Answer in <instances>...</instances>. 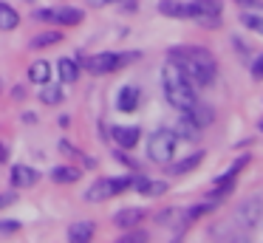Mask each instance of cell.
Returning a JSON list of instances; mask_svg holds the SVG:
<instances>
[{"instance_id": "obj_28", "label": "cell", "mask_w": 263, "mask_h": 243, "mask_svg": "<svg viewBox=\"0 0 263 243\" xmlns=\"http://www.w3.org/2000/svg\"><path fill=\"white\" fill-rule=\"evenodd\" d=\"M14 201H17V195H14V192H3V195H0V209L12 207Z\"/></svg>"}, {"instance_id": "obj_32", "label": "cell", "mask_w": 263, "mask_h": 243, "mask_svg": "<svg viewBox=\"0 0 263 243\" xmlns=\"http://www.w3.org/2000/svg\"><path fill=\"white\" fill-rule=\"evenodd\" d=\"M108 3H119V0H88V6H93V9H99V6H108Z\"/></svg>"}, {"instance_id": "obj_11", "label": "cell", "mask_w": 263, "mask_h": 243, "mask_svg": "<svg viewBox=\"0 0 263 243\" xmlns=\"http://www.w3.org/2000/svg\"><path fill=\"white\" fill-rule=\"evenodd\" d=\"M20 26V14L12 3L0 0V31H14Z\"/></svg>"}, {"instance_id": "obj_5", "label": "cell", "mask_w": 263, "mask_h": 243, "mask_svg": "<svg viewBox=\"0 0 263 243\" xmlns=\"http://www.w3.org/2000/svg\"><path fill=\"white\" fill-rule=\"evenodd\" d=\"M139 102H142L139 85H125V88H119V94H116V107L125 110V113H133L139 107Z\"/></svg>"}, {"instance_id": "obj_34", "label": "cell", "mask_w": 263, "mask_h": 243, "mask_svg": "<svg viewBox=\"0 0 263 243\" xmlns=\"http://www.w3.org/2000/svg\"><path fill=\"white\" fill-rule=\"evenodd\" d=\"M260 130H263V119H260Z\"/></svg>"}, {"instance_id": "obj_16", "label": "cell", "mask_w": 263, "mask_h": 243, "mask_svg": "<svg viewBox=\"0 0 263 243\" xmlns=\"http://www.w3.org/2000/svg\"><path fill=\"white\" fill-rule=\"evenodd\" d=\"M201 161H204V153H201V150H195L193 156H187V158H181V161H176V164H173V167H170V173H173V175H187V173H193V170L198 167Z\"/></svg>"}, {"instance_id": "obj_27", "label": "cell", "mask_w": 263, "mask_h": 243, "mask_svg": "<svg viewBox=\"0 0 263 243\" xmlns=\"http://www.w3.org/2000/svg\"><path fill=\"white\" fill-rule=\"evenodd\" d=\"M110 181H114V192H116V195H119V192H125L127 186H130V178H110Z\"/></svg>"}, {"instance_id": "obj_7", "label": "cell", "mask_w": 263, "mask_h": 243, "mask_svg": "<svg viewBox=\"0 0 263 243\" xmlns=\"http://www.w3.org/2000/svg\"><path fill=\"white\" fill-rule=\"evenodd\" d=\"M37 181H40V173H37L34 167H26V164H17V167L12 170V184L17 186V190H29V186H34Z\"/></svg>"}, {"instance_id": "obj_20", "label": "cell", "mask_w": 263, "mask_h": 243, "mask_svg": "<svg viewBox=\"0 0 263 243\" xmlns=\"http://www.w3.org/2000/svg\"><path fill=\"white\" fill-rule=\"evenodd\" d=\"M80 170L77 167H54L51 170V181H57V184H74V181H80Z\"/></svg>"}, {"instance_id": "obj_21", "label": "cell", "mask_w": 263, "mask_h": 243, "mask_svg": "<svg viewBox=\"0 0 263 243\" xmlns=\"http://www.w3.org/2000/svg\"><path fill=\"white\" fill-rule=\"evenodd\" d=\"M159 11L167 14V17H178V20H184V17H187V3H178V0H161Z\"/></svg>"}, {"instance_id": "obj_17", "label": "cell", "mask_w": 263, "mask_h": 243, "mask_svg": "<svg viewBox=\"0 0 263 243\" xmlns=\"http://www.w3.org/2000/svg\"><path fill=\"white\" fill-rule=\"evenodd\" d=\"M54 20L63 23V26H80L85 20V11L82 9H74V6H65V9L54 11Z\"/></svg>"}, {"instance_id": "obj_35", "label": "cell", "mask_w": 263, "mask_h": 243, "mask_svg": "<svg viewBox=\"0 0 263 243\" xmlns=\"http://www.w3.org/2000/svg\"><path fill=\"white\" fill-rule=\"evenodd\" d=\"M26 3H34V0H26Z\"/></svg>"}, {"instance_id": "obj_24", "label": "cell", "mask_w": 263, "mask_h": 243, "mask_svg": "<svg viewBox=\"0 0 263 243\" xmlns=\"http://www.w3.org/2000/svg\"><path fill=\"white\" fill-rule=\"evenodd\" d=\"M164 192H167L164 181H147V186H144L142 195H164Z\"/></svg>"}, {"instance_id": "obj_30", "label": "cell", "mask_w": 263, "mask_h": 243, "mask_svg": "<svg viewBox=\"0 0 263 243\" xmlns=\"http://www.w3.org/2000/svg\"><path fill=\"white\" fill-rule=\"evenodd\" d=\"M60 150H63L65 156H77V147H74V144H68V141H60Z\"/></svg>"}, {"instance_id": "obj_10", "label": "cell", "mask_w": 263, "mask_h": 243, "mask_svg": "<svg viewBox=\"0 0 263 243\" xmlns=\"http://www.w3.org/2000/svg\"><path fill=\"white\" fill-rule=\"evenodd\" d=\"M260 212H263V201H260V198H252V201H246L243 207L238 209L240 226H255L257 218H260Z\"/></svg>"}, {"instance_id": "obj_15", "label": "cell", "mask_w": 263, "mask_h": 243, "mask_svg": "<svg viewBox=\"0 0 263 243\" xmlns=\"http://www.w3.org/2000/svg\"><path fill=\"white\" fill-rule=\"evenodd\" d=\"M176 136H181V139H195V136L201 133V127L195 124V119L190 116L187 110H184V116H178V122H176V130H173Z\"/></svg>"}, {"instance_id": "obj_29", "label": "cell", "mask_w": 263, "mask_h": 243, "mask_svg": "<svg viewBox=\"0 0 263 243\" xmlns=\"http://www.w3.org/2000/svg\"><path fill=\"white\" fill-rule=\"evenodd\" d=\"M252 73H255L257 79H263V54L255 57V62H252Z\"/></svg>"}, {"instance_id": "obj_14", "label": "cell", "mask_w": 263, "mask_h": 243, "mask_svg": "<svg viewBox=\"0 0 263 243\" xmlns=\"http://www.w3.org/2000/svg\"><path fill=\"white\" fill-rule=\"evenodd\" d=\"M51 79V62L48 60H34L29 65V82H34V85H43V82H48Z\"/></svg>"}, {"instance_id": "obj_4", "label": "cell", "mask_w": 263, "mask_h": 243, "mask_svg": "<svg viewBox=\"0 0 263 243\" xmlns=\"http://www.w3.org/2000/svg\"><path fill=\"white\" fill-rule=\"evenodd\" d=\"M136 57H139L136 51H130V54H114V51H105V54L88 57L85 68L91 73H110V71H116V68H122L125 62H133Z\"/></svg>"}, {"instance_id": "obj_23", "label": "cell", "mask_w": 263, "mask_h": 243, "mask_svg": "<svg viewBox=\"0 0 263 243\" xmlns=\"http://www.w3.org/2000/svg\"><path fill=\"white\" fill-rule=\"evenodd\" d=\"M240 23H243L246 28H252V31L263 34V14H255V11H246V14H240Z\"/></svg>"}, {"instance_id": "obj_2", "label": "cell", "mask_w": 263, "mask_h": 243, "mask_svg": "<svg viewBox=\"0 0 263 243\" xmlns=\"http://www.w3.org/2000/svg\"><path fill=\"white\" fill-rule=\"evenodd\" d=\"M161 88H164L167 102H170L176 110H190V107L195 105V88L176 60H170L161 68Z\"/></svg>"}, {"instance_id": "obj_19", "label": "cell", "mask_w": 263, "mask_h": 243, "mask_svg": "<svg viewBox=\"0 0 263 243\" xmlns=\"http://www.w3.org/2000/svg\"><path fill=\"white\" fill-rule=\"evenodd\" d=\"M195 9H198V17H221L223 3L221 0H193Z\"/></svg>"}, {"instance_id": "obj_12", "label": "cell", "mask_w": 263, "mask_h": 243, "mask_svg": "<svg viewBox=\"0 0 263 243\" xmlns=\"http://www.w3.org/2000/svg\"><path fill=\"white\" fill-rule=\"evenodd\" d=\"M57 71H60V79H63V85H71V82H77V79H80V62L71 60V57H60Z\"/></svg>"}, {"instance_id": "obj_3", "label": "cell", "mask_w": 263, "mask_h": 243, "mask_svg": "<svg viewBox=\"0 0 263 243\" xmlns=\"http://www.w3.org/2000/svg\"><path fill=\"white\" fill-rule=\"evenodd\" d=\"M176 141H178V136L173 133V130H167V127L156 130V133L147 139V156H150V161L170 164L173 156H176Z\"/></svg>"}, {"instance_id": "obj_6", "label": "cell", "mask_w": 263, "mask_h": 243, "mask_svg": "<svg viewBox=\"0 0 263 243\" xmlns=\"http://www.w3.org/2000/svg\"><path fill=\"white\" fill-rule=\"evenodd\" d=\"M114 139L122 150H133V147L139 144V139H142V133H139V127H133V124H119V127H114Z\"/></svg>"}, {"instance_id": "obj_22", "label": "cell", "mask_w": 263, "mask_h": 243, "mask_svg": "<svg viewBox=\"0 0 263 243\" xmlns=\"http://www.w3.org/2000/svg\"><path fill=\"white\" fill-rule=\"evenodd\" d=\"M40 99L46 102V105H60V102H63V90H60L57 85H51V79H48V82H43Z\"/></svg>"}, {"instance_id": "obj_33", "label": "cell", "mask_w": 263, "mask_h": 243, "mask_svg": "<svg viewBox=\"0 0 263 243\" xmlns=\"http://www.w3.org/2000/svg\"><path fill=\"white\" fill-rule=\"evenodd\" d=\"M6 158H9V147H6V144H0V164L6 161Z\"/></svg>"}, {"instance_id": "obj_26", "label": "cell", "mask_w": 263, "mask_h": 243, "mask_svg": "<svg viewBox=\"0 0 263 243\" xmlns=\"http://www.w3.org/2000/svg\"><path fill=\"white\" fill-rule=\"evenodd\" d=\"M34 20H43V23H54V9H37V11H34Z\"/></svg>"}, {"instance_id": "obj_18", "label": "cell", "mask_w": 263, "mask_h": 243, "mask_svg": "<svg viewBox=\"0 0 263 243\" xmlns=\"http://www.w3.org/2000/svg\"><path fill=\"white\" fill-rule=\"evenodd\" d=\"M60 40H63V34H60V31H43V34H37V37L29 40V48H31V51H43V48H51V45H57Z\"/></svg>"}, {"instance_id": "obj_1", "label": "cell", "mask_w": 263, "mask_h": 243, "mask_svg": "<svg viewBox=\"0 0 263 243\" xmlns=\"http://www.w3.org/2000/svg\"><path fill=\"white\" fill-rule=\"evenodd\" d=\"M170 60H176L181 65V71L187 73V79L193 82V88H204V85H212L215 79V57L206 48H198V45H181V48L170 51Z\"/></svg>"}, {"instance_id": "obj_8", "label": "cell", "mask_w": 263, "mask_h": 243, "mask_svg": "<svg viewBox=\"0 0 263 243\" xmlns=\"http://www.w3.org/2000/svg\"><path fill=\"white\" fill-rule=\"evenodd\" d=\"M116 192H114V181L110 178H99V181H93L91 186H88V192H85V201H108V198H114Z\"/></svg>"}, {"instance_id": "obj_9", "label": "cell", "mask_w": 263, "mask_h": 243, "mask_svg": "<svg viewBox=\"0 0 263 243\" xmlns=\"http://www.w3.org/2000/svg\"><path fill=\"white\" fill-rule=\"evenodd\" d=\"M144 218V209L139 207H127V209H119V212L114 215V223L119 226V229H133V226H139Z\"/></svg>"}, {"instance_id": "obj_31", "label": "cell", "mask_w": 263, "mask_h": 243, "mask_svg": "<svg viewBox=\"0 0 263 243\" xmlns=\"http://www.w3.org/2000/svg\"><path fill=\"white\" fill-rule=\"evenodd\" d=\"M238 3L249 6V9H260V11H263V0H238Z\"/></svg>"}, {"instance_id": "obj_25", "label": "cell", "mask_w": 263, "mask_h": 243, "mask_svg": "<svg viewBox=\"0 0 263 243\" xmlns=\"http://www.w3.org/2000/svg\"><path fill=\"white\" fill-rule=\"evenodd\" d=\"M14 232H20L17 220H0V235H14Z\"/></svg>"}, {"instance_id": "obj_13", "label": "cell", "mask_w": 263, "mask_h": 243, "mask_svg": "<svg viewBox=\"0 0 263 243\" xmlns=\"http://www.w3.org/2000/svg\"><path fill=\"white\" fill-rule=\"evenodd\" d=\"M93 232H97V226H93L91 220H77V223L68 226V237L74 243H88L93 237Z\"/></svg>"}]
</instances>
